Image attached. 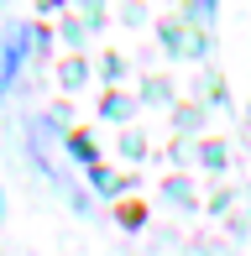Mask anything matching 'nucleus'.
Segmentation results:
<instances>
[{
    "label": "nucleus",
    "mask_w": 251,
    "mask_h": 256,
    "mask_svg": "<svg viewBox=\"0 0 251 256\" xmlns=\"http://www.w3.org/2000/svg\"><path fill=\"white\" fill-rule=\"evenodd\" d=\"M26 52H32V26H16L6 42H0V94L16 84V74H21V63H26Z\"/></svg>",
    "instance_id": "1"
},
{
    "label": "nucleus",
    "mask_w": 251,
    "mask_h": 256,
    "mask_svg": "<svg viewBox=\"0 0 251 256\" xmlns=\"http://www.w3.org/2000/svg\"><path fill=\"white\" fill-rule=\"evenodd\" d=\"M0 214H6V194H0Z\"/></svg>",
    "instance_id": "2"
}]
</instances>
